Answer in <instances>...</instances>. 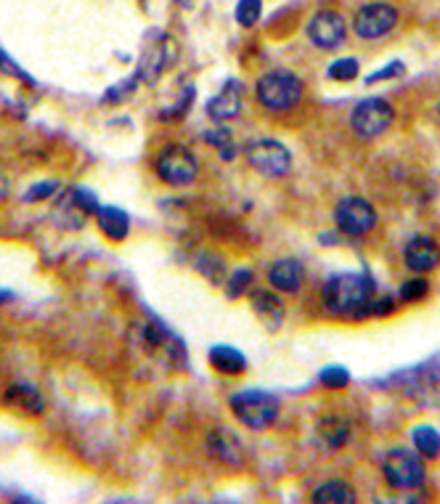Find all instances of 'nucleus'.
<instances>
[{
    "instance_id": "nucleus-1",
    "label": "nucleus",
    "mask_w": 440,
    "mask_h": 504,
    "mask_svg": "<svg viewBox=\"0 0 440 504\" xmlns=\"http://www.w3.org/2000/svg\"><path fill=\"white\" fill-rule=\"evenodd\" d=\"M376 285L369 274H337L324 285V305L332 316L361 322L372 316Z\"/></svg>"
},
{
    "instance_id": "nucleus-14",
    "label": "nucleus",
    "mask_w": 440,
    "mask_h": 504,
    "mask_svg": "<svg viewBox=\"0 0 440 504\" xmlns=\"http://www.w3.org/2000/svg\"><path fill=\"white\" fill-rule=\"evenodd\" d=\"M269 282H271L273 289H279L284 295L300 292L305 282L303 263L298 257H281V260H276L271 266V271H269Z\"/></svg>"
},
{
    "instance_id": "nucleus-16",
    "label": "nucleus",
    "mask_w": 440,
    "mask_h": 504,
    "mask_svg": "<svg viewBox=\"0 0 440 504\" xmlns=\"http://www.w3.org/2000/svg\"><path fill=\"white\" fill-rule=\"evenodd\" d=\"M3 403L5 406H11V409H16V412H22V414H43V409H45V398L43 393L30 385V383H16V385H11L5 393H3Z\"/></svg>"
},
{
    "instance_id": "nucleus-19",
    "label": "nucleus",
    "mask_w": 440,
    "mask_h": 504,
    "mask_svg": "<svg viewBox=\"0 0 440 504\" xmlns=\"http://www.w3.org/2000/svg\"><path fill=\"white\" fill-rule=\"evenodd\" d=\"M168 45L170 40L162 35V43H154V45H146L143 51V59H141V67H138V74L146 80V82H154L162 67L168 64Z\"/></svg>"
},
{
    "instance_id": "nucleus-3",
    "label": "nucleus",
    "mask_w": 440,
    "mask_h": 504,
    "mask_svg": "<svg viewBox=\"0 0 440 504\" xmlns=\"http://www.w3.org/2000/svg\"><path fill=\"white\" fill-rule=\"evenodd\" d=\"M258 99L271 111H289L303 99V80L292 73H269L258 80Z\"/></svg>"
},
{
    "instance_id": "nucleus-33",
    "label": "nucleus",
    "mask_w": 440,
    "mask_h": 504,
    "mask_svg": "<svg viewBox=\"0 0 440 504\" xmlns=\"http://www.w3.org/2000/svg\"><path fill=\"white\" fill-rule=\"evenodd\" d=\"M5 300H11V292H5V289H0V303H5Z\"/></svg>"
},
{
    "instance_id": "nucleus-5",
    "label": "nucleus",
    "mask_w": 440,
    "mask_h": 504,
    "mask_svg": "<svg viewBox=\"0 0 440 504\" xmlns=\"http://www.w3.org/2000/svg\"><path fill=\"white\" fill-rule=\"evenodd\" d=\"M244 157H247L252 170H258L260 176H269V179H281L292 168L289 149L284 144H279V141H273V139H258V141L247 144Z\"/></svg>"
},
{
    "instance_id": "nucleus-22",
    "label": "nucleus",
    "mask_w": 440,
    "mask_h": 504,
    "mask_svg": "<svg viewBox=\"0 0 440 504\" xmlns=\"http://www.w3.org/2000/svg\"><path fill=\"white\" fill-rule=\"evenodd\" d=\"M318 435L329 449H342L350 441V422L342 417H324L318 422Z\"/></svg>"
},
{
    "instance_id": "nucleus-6",
    "label": "nucleus",
    "mask_w": 440,
    "mask_h": 504,
    "mask_svg": "<svg viewBox=\"0 0 440 504\" xmlns=\"http://www.w3.org/2000/svg\"><path fill=\"white\" fill-rule=\"evenodd\" d=\"M197 173H200V162L186 146L170 144L157 157V176L168 186H175V189L189 186V183H194Z\"/></svg>"
},
{
    "instance_id": "nucleus-7",
    "label": "nucleus",
    "mask_w": 440,
    "mask_h": 504,
    "mask_svg": "<svg viewBox=\"0 0 440 504\" xmlns=\"http://www.w3.org/2000/svg\"><path fill=\"white\" fill-rule=\"evenodd\" d=\"M350 125L356 131V136L361 139H376L385 131H390L393 125V107L390 102L379 99V96H369L364 102H358L353 114H350Z\"/></svg>"
},
{
    "instance_id": "nucleus-4",
    "label": "nucleus",
    "mask_w": 440,
    "mask_h": 504,
    "mask_svg": "<svg viewBox=\"0 0 440 504\" xmlns=\"http://www.w3.org/2000/svg\"><path fill=\"white\" fill-rule=\"evenodd\" d=\"M382 472H385V480L393 489H419L425 483V475H427L422 454L411 451V449H393L385 457Z\"/></svg>"
},
{
    "instance_id": "nucleus-12",
    "label": "nucleus",
    "mask_w": 440,
    "mask_h": 504,
    "mask_svg": "<svg viewBox=\"0 0 440 504\" xmlns=\"http://www.w3.org/2000/svg\"><path fill=\"white\" fill-rule=\"evenodd\" d=\"M207 449L218 462H223L229 468H239L244 462V451H241L244 446H241L239 435L229 428H223V425L207 435Z\"/></svg>"
},
{
    "instance_id": "nucleus-30",
    "label": "nucleus",
    "mask_w": 440,
    "mask_h": 504,
    "mask_svg": "<svg viewBox=\"0 0 440 504\" xmlns=\"http://www.w3.org/2000/svg\"><path fill=\"white\" fill-rule=\"evenodd\" d=\"M404 70H406V67H404V62H390V64H385V70L369 74V77H367V85L382 82V80H393V77H401Z\"/></svg>"
},
{
    "instance_id": "nucleus-13",
    "label": "nucleus",
    "mask_w": 440,
    "mask_h": 504,
    "mask_svg": "<svg viewBox=\"0 0 440 504\" xmlns=\"http://www.w3.org/2000/svg\"><path fill=\"white\" fill-rule=\"evenodd\" d=\"M404 260L414 274H427L440 266V245L433 237H414L404 250Z\"/></svg>"
},
{
    "instance_id": "nucleus-29",
    "label": "nucleus",
    "mask_w": 440,
    "mask_h": 504,
    "mask_svg": "<svg viewBox=\"0 0 440 504\" xmlns=\"http://www.w3.org/2000/svg\"><path fill=\"white\" fill-rule=\"evenodd\" d=\"M54 191H59V180H43L33 189H27V194L22 197L24 202H43L48 197H54Z\"/></svg>"
},
{
    "instance_id": "nucleus-23",
    "label": "nucleus",
    "mask_w": 440,
    "mask_h": 504,
    "mask_svg": "<svg viewBox=\"0 0 440 504\" xmlns=\"http://www.w3.org/2000/svg\"><path fill=\"white\" fill-rule=\"evenodd\" d=\"M411 441H414V449L422 457H427V460L440 457V432L433 425H416L411 432Z\"/></svg>"
},
{
    "instance_id": "nucleus-11",
    "label": "nucleus",
    "mask_w": 440,
    "mask_h": 504,
    "mask_svg": "<svg viewBox=\"0 0 440 504\" xmlns=\"http://www.w3.org/2000/svg\"><path fill=\"white\" fill-rule=\"evenodd\" d=\"M347 35V24H345V16L332 11V8H324L318 11L310 22H308V37L316 48L321 51H337L339 45L345 43Z\"/></svg>"
},
{
    "instance_id": "nucleus-31",
    "label": "nucleus",
    "mask_w": 440,
    "mask_h": 504,
    "mask_svg": "<svg viewBox=\"0 0 440 504\" xmlns=\"http://www.w3.org/2000/svg\"><path fill=\"white\" fill-rule=\"evenodd\" d=\"M207 141H210V144L218 146V149L223 151V157H226V160H231V157H234V144H231V133H229L226 128H220L218 133H210V136H207Z\"/></svg>"
},
{
    "instance_id": "nucleus-21",
    "label": "nucleus",
    "mask_w": 440,
    "mask_h": 504,
    "mask_svg": "<svg viewBox=\"0 0 440 504\" xmlns=\"http://www.w3.org/2000/svg\"><path fill=\"white\" fill-rule=\"evenodd\" d=\"M313 502L316 504H353L356 502V491L350 483L345 480H327L313 491Z\"/></svg>"
},
{
    "instance_id": "nucleus-25",
    "label": "nucleus",
    "mask_w": 440,
    "mask_h": 504,
    "mask_svg": "<svg viewBox=\"0 0 440 504\" xmlns=\"http://www.w3.org/2000/svg\"><path fill=\"white\" fill-rule=\"evenodd\" d=\"M327 77L335 82H350L358 77V59H337L335 64H329Z\"/></svg>"
},
{
    "instance_id": "nucleus-20",
    "label": "nucleus",
    "mask_w": 440,
    "mask_h": 504,
    "mask_svg": "<svg viewBox=\"0 0 440 504\" xmlns=\"http://www.w3.org/2000/svg\"><path fill=\"white\" fill-rule=\"evenodd\" d=\"M210 363H212L218 372H223V374H241V372L247 369L244 354L237 351V348H231V345H215V348L210 351Z\"/></svg>"
},
{
    "instance_id": "nucleus-18",
    "label": "nucleus",
    "mask_w": 440,
    "mask_h": 504,
    "mask_svg": "<svg viewBox=\"0 0 440 504\" xmlns=\"http://www.w3.org/2000/svg\"><path fill=\"white\" fill-rule=\"evenodd\" d=\"M252 308H255V314H258L266 325L271 326V329H276V326L284 322V316H287L284 300H281L279 295L269 292V289L252 292Z\"/></svg>"
},
{
    "instance_id": "nucleus-24",
    "label": "nucleus",
    "mask_w": 440,
    "mask_h": 504,
    "mask_svg": "<svg viewBox=\"0 0 440 504\" xmlns=\"http://www.w3.org/2000/svg\"><path fill=\"white\" fill-rule=\"evenodd\" d=\"M263 14V0H239L237 22L241 27H255Z\"/></svg>"
},
{
    "instance_id": "nucleus-10",
    "label": "nucleus",
    "mask_w": 440,
    "mask_h": 504,
    "mask_svg": "<svg viewBox=\"0 0 440 504\" xmlns=\"http://www.w3.org/2000/svg\"><path fill=\"white\" fill-rule=\"evenodd\" d=\"M96 210H99L96 194H91L88 189H69L67 194H62L56 199L54 220L62 228H80L85 223V218L93 216Z\"/></svg>"
},
{
    "instance_id": "nucleus-15",
    "label": "nucleus",
    "mask_w": 440,
    "mask_h": 504,
    "mask_svg": "<svg viewBox=\"0 0 440 504\" xmlns=\"http://www.w3.org/2000/svg\"><path fill=\"white\" fill-rule=\"evenodd\" d=\"M241 111V85L237 80H229L220 93H215L210 102H207V114L215 120V122H226V120H234Z\"/></svg>"
},
{
    "instance_id": "nucleus-8",
    "label": "nucleus",
    "mask_w": 440,
    "mask_h": 504,
    "mask_svg": "<svg viewBox=\"0 0 440 504\" xmlns=\"http://www.w3.org/2000/svg\"><path fill=\"white\" fill-rule=\"evenodd\" d=\"M396 24H398V8L385 0H374V3L361 5L353 16V30L364 40H376V37L387 35Z\"/></svg>"
},
{
    "instance_id": "nucleus-27",
    "label": "nucleus",
    "mask_w": 440,
    "mask_h": 504,
    "mask_svg": "<svg viewBox=\"0 0 440 504\" xmlns=\"http://www.w3.org/2000/svg\"><path fill=\"white\" fill-rule=\"evenodd\" d=\"M427 292H430V285H427L425 279H408L398 295H401V300H406V303H416V300H425Z\"/></svg>"
},
{
    "instance_id": "nucleus-28",
    "label": "nucleus",
    "mask_w": 440,
    "mask_h": 504,
    "mask_svg": "<svg viewBox=\"0 0 440 504\" xmlns=\"http://www.w3.org/2000/svg\"><path fill=\"white\" fill-rule=\"evenodd\" d=\"M249 285H252V271L249 268H239V271H234V276L226 282V292H229V297H239Z\"/></svg>"
},
{
    "instance_id": "nucleus-17",
    "label": "nucleus",
    "mask_w": 440,
    "mask_h": 504,
    "mask_svg": "<svg viewBox=\"0 0 440 504\" xmlns=\"http://www.w3.org/2000/svg\"><path fill=\"white\" fill-rule=\"evenodd\" d=\"M93 216H96V223H99L103 237L112 239V242H122L131 234V218H128L125 210H120V208L99 205V210Z\"/></svg>"
},
{
    "instance_id": "nucleus-9",
    "label": "nucleus",
    "mask_w": 440,
    "mask_h": 504,
    "mask_svg": "<svg viewBox=\"0 0 440 504\" xmlns=\"http://www.w3.org/2000/svg\"><path fill=\"white\" fill-rule=\"evenodd\" d=\"M335 223L345 237H364L376 226V210L361 197H345L335 208Z\"/></svg>"
},
{
    "instance_id": "nucleus-26",
    "label": "nucleus",
    "mask_w": 440,
    "mask_h": 504,
    "mask_svg": "<svg viewBox=\"0 0 440 504\" xmlns=\"http://www.w3.org/2000/svg\"><path fill=\"white\" fill-rule=\"evenodd\" d=\"M318 380H321V385H327V388H332V391H339V388H347V383H350V372L345 369V366H327L321 374H318Z\"/></svg>"
},
{
    "instance_id": "nucleus-32",
    "label": "nucleus",
    "mask_w": 440,
    "mask_h": 504,
    "mask_svg": "<svg viewBox=\"0 0 440 504\" xmlns=\"http://www.w3.org/2000/svg\"><path fill=\"white\" fill-rule=\"evenodd\" d=\"M387 314H393V303H390V297L374 300V303H372V316H387Z\"/></svg>"
},
{
    "instance_id": "nucleus-2",
    "label": "nucleus",
    "mask_w": 440,
    "mask_h": 504,
    "mask_svg": "<svg viewBox=\"0 0 440 504\" xmlns=\"http://www.w3.org/2000/svg\"><path fill=\"white\" fill-rule=\"evenodd\" d=\"M231 412L249 431H266L279 417V398L266 391H239L231 396Z\"/></svg>"
}]
</instances>
